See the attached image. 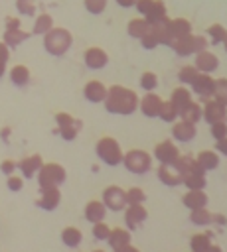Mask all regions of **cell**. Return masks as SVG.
I'll return each mask as SVG.
<instances>
[{
  "label": "cell",
  "instance_id": "cell-34",
  "mask_svg": "<svg viewBox=\"0 0 227 252\" xmlns=\"http://www.w3.org/2000/svg\"><path fill=\"white\" fill-rule=\"evenodd\" d=\"M170 100L178 106V110L180 108H184L188 102H191V91L188 89V87H176L174 91H172V94H170Z\"/></svg>",
  "mask_w": 227,
  "mask_h": 252
},
{
  "label": "cell",
  "instance_id": "cell-28",
  "mask_svg": "<svg viewBox=\"0 0 227 252\" xmlns=\"http://www.w3.org/2000/svg\"><path fill=\"white\" fill-rule=\"evenodd\" d=\"M8 77L14 87H26L30 83V69L24 63H18L8 71Z\"/></svg>",
  "mask_w": 227,
  "mask_h": 252
},
{
  "label": "cell",
  "instance_id": "cell-23",
  "mask_svg": "<svg viewBox=\"0 0 227 252\" xmlns=\"http://www.w3.org/2000/svg\"><path fill=\"white\" fill-rule=\"evenodd\" d=\"M172 49L178 57H189L195 55V45H193V33L186 35V37H178L172 43Z\"/></svg>",
  "mask_w": 227,
  "mask_h": 252
},
{
  "label": "cell",
  "instance_id": "cell-39",
  "mask_svg": "<svg viewBox=\"0 0 227 252\" xmlns=\"http://www.w3.org/2000/svg\"><path fill=\"white\" fill-rule=\"evenodd\" d=\"M168 16V10H166V4L162 2V0H154V4H152V10L148 12V16L144 18L148 24H156V22H160V20H164Z\"/></svg>",
  "mask_w": 227,
  "mask_h": 252
},
{
  "label": "cell",
  "instance_id": "cell-9",
  "mask_svg": "<svg viewBox=\"0 0 227 252\" xmlns=\"http://www.w3.org/2000/svg\"><path fill=\"white\" fill-rule=\"evenodd\" d=\"M201 118L207 124H215V122L227 120V106L221 104V102H217L215 98H209L201 106Z\"/></svg>",
  "mask_w": 227,
  "mask_h": 252
},
{
  "label": "cell",
  "instance_id": "cell-15",
  "mask_svg": "<svg viewBox=\"0 0 227 252\" xmlns=\"http://www.w3.org/2000/svg\"><path fill=\"white\" fill-rule=\"evenodd\" d=\"M197 134V126L191 124V122H186V120H176L172 124V138L176 142H191Z\"/></svg>",
  "mask_w": 227,
  "mask_h": 252
},
{
  "label": "cell",
  "instance_id": "cell-10",
  "mask_svg": "<svg viewBox=\"0 0 227 252\" xmlns=\"http://www.w3.org/2000/svg\"><path fill=\"white\" fill-rule=\"evenodd\" d=\"M83 61H85V65H87L89 69L99 71V69L107 67V63H109V53H107L103 47L93 45V47H87V49H85Z\"/></svg>",
  "mask_w": 227,
  "mask_h": 252
},
{
  "label": "cell",
  "instance_id": "cell-11",
  "mask_svg": "<svg viewBox=\"0 0 227 252\" xmlns=\"http://www.w3.org/2000/svg\"><path fill=\"white\" fill-rule=\"evenodd\" d=\"M162 104H164V100L156 93H146L138 100V108H140V112L146 118H158L160 116V110H162Z\"/></svg>",
  "mask_w": 227,
  "mask_h": 252
},
{
  "label": "cell",
  "instance_id": "cell-43",
  "mask_svg": "<svg viewBox=\"0 0 227 252\" xmlns=\"http://www.w3.org/2000/svg\"><path fill=\"white\" fill-rule=\"evenodd\" d=\"M213 98L221 104L227 106V79L225 77H219L215 79V91H213Z\"/></svg>",
  "mask_w": 227,
  "mask_h": 252
},
{
  "label": "cell",
  "instance_id": "cell-45",
  "mask_svg": "<svg viewBox=\"0 0 227 252\" xmlns=\"http://www.w3.org/2000/svg\"><path fill=\"white\" fill-rule=\"evenodd\" d=\"M107 4H109V0H83L85 10L93 16H101L107 10Z\"/></svg>",
  "mask_w": 227,
  "mask_h": 252
},
{
  "label": "cell",
  "instance_id": "cell-2",
  "mask_svg": "<svg viewBox=\"0 0 227 252\" xmlns=\"http://www.w3.org/2000/svg\"><path fill=\"white\" fill-rule=\"evenodd\" d=\"M41 45H43V49H45L49 55L61 57V55H65V53L71 49V45H73V35H71V32H69L67 28L53 26L47 33L41 35Z\"/></svg>",
  "mask_w": 227,
  "mask_h": 252
},
{
  "label": "cell",
  "instance_id": "cell-22",
  "mask_svg": "<svg viewBox=\"0 0 227 252\" xmlns=\"http://www.w3.org/2000/svg\"><path fill=\"white\" fill-rule=\"evenodd\" d=\"M30 37V32H24L22 28H16V30H4L0 41L6 43L10 49H16L20 43H24L26 39Z\"/></svg>",
  "mask_w": 227,
  "mask_h": 252
},
{
  "label": "cell",
  "instance_id": "cell-24",
  "mask_svg": "<svg viewBox=\"0 0 227 252\" xmlns=\"http://www.w3.org/2000/svg\"><path fill=\"white\" fill-rule=\"evenodd\" d=\"M199 167L203 171H213L219 167V154L215 150H201L197 156H195Z\"/></svg>",
  "mask_w": 227,
  "mask_h": 252
},
{
  "label": "cell",
  "instance_id": "cell-61",
  "mask_svg": "<svg viewBox=\"0 0 227 252\" xmlns=\"http://www.w3.org/2000/svg\"><path fill=\"white\" fill-rule=\"evenodd\" d=\"M205 252H221V248H219L217 244H211V246H209V248H207Z\"/></svg>",
  "mask_w": 227,
  "mask_h": 252
},
{
  "label": "cell",
  "instance_id": "cell-37",
  "mask_svg": "<svg viewBox=\"0 0 227 252\" xmlns=\"http://www.w3.org/2000/svg\"><path fill=\"white\" fill-rule=\"evenodd\" d=\"M211 215H213V213H209L207 207L193 209V211H189V220H191V224H195V226H207V224H211Z\"/></svg>",
  "mask_w": 227,
  "mask_h": 252
},
{
  "label": "cell",
  "instance_id": "cell-5",
  "mask_svg": "<svg viewBox=\"0 0 227 252\" xmlns=\"http://www.w3.org/2000/svg\"><path fill=\"white\" fill-rule=\"evenodd\" d=\"M38 177V185L39 189H45V187H59L65 183L67 179V171L63 165L55 163V161H49V163H43L39 167V171L36 173Z\"/></svg>",
  "mask_w": 227,
  "mask_h": 252
},
{
  "label": "cell",
  "instance_id": "cell-50",
  "mask_svg": "<svg viewBox=\"0 0 227 252\" xmlns=\"http://www.w3.org/2000/svg\"><path fill=\"white\" fill-rule=\"evenodd\" d=\"M8 57H10V47L6 43L0 41V79L4 77L6 73V67H8Z\"/></svg>",
  "mask_w": 227,
  "mask_h": 252
},
{
  "label": "cell",
  "instance_id": "cell-41",
  "mask_svg": "<svg viewBox=\"0 0 227 252\" xmlns=\"http://www.w3.org/2000/svg\"><path fill=\"white\" fill-rule=\"evenodd\" d=\"M197 75H199V71H197L193 65H184V67L178 71V81H180L184 87H186V85L189 87Z\"/></svg>",
  "mask_w": 227,
  "mask_h": 252
},
{
  "label": "cell",
  "instance_id": "cell-4",
  "mask_svg": "<svg viewBox=\"0 0 227 252\" xmlns=\"http://www.w3.org/2000/svg\"><path fill=\"white\" fill-rule=\"evenodd\" d=\"M122 165L134 175H144L152 169V156L146 150H128L122 154Z\"/></svg>",
  "mask_w": 227,
  "mask_h": 252
},
{
  "label": "cell",
  "instance_id": "cell-36",
  "mask_svg": "<svg viewBox=\"0 0 227 252\" xmlns=\"http://www.w3.org/2000/svg\"><path fill=\"white\" fill-rule=\"evenodd\" d=\"M160 120H164V122H168V124H174L178 118H180V110H178V106L172 102V100H164V104H162V110H160V116H158Z\"/></svg>",
  "mask_w": 227,
  "mask_h": 252
},
{
  "label": "cell",
  "instance_id": "cell-42",
  "mask_svg": "<svg viewBox=\"0 0 227 252\" xmlns=\"http://www.w3.org/2000/svg\"><path fill=\"white\" fill-rule=\"evenodd\" d=\"M81 126H83V122H81V120H77V122H75V124H71V126L57 128V134H59L65 142H71V140H75V138H77V134L81 132Z\"/></svg>",
  "mask_w": 227,
  "mask_h": 252
},
{
  "label": "cell",
  "instance_id": "cell-7",
  "mask_svg": "<svg viewBox=\"0 0 227 252\" xmlns=\"http://www.w3.org/2000/svg\"><path fill=\"white\" fill-rule=\"evenodd\" d=\"M152 156H154L156 161L162 163V165H174L182 154H180L178 146H176L172 140H162V142H158V144L154 146Z\"/></svg>",
  "mask_w": 227,
  "mask_h": 252
},
{
  "label": "cell",
  "instance_id": "cell-14",
  "mask_svg": "<svg viewBox=\"0 0 227 252\" xmlns=\"http://www.w3.org/2000/svg\"><path fill=\"white\" fill-rule=\"evenodd\" d=\"M146 219H148V211L144 209V205H126V209H124V222H126L128 230L138 228Z\"/></svg>",
  "mask_w": 227,
  "mask_h": 252
},
{
  "label": "cell",
  "instance_id": "cell-33",
  "mask_svg": "<svg viewBox=\"0 0 227 252\" xmlns=\"http://www.w3.org/2000/svg\"><path fill=\"white\" fill-rule=\"evenodd\" d=\"M207 37H209V43L211 45H223V41L227 39V28L223 24H211L207 30H205Z\"/></svg>",
  "mask_w": 227,
  "mask_h": 252
},
{
  "label": "cell",
  "instance_id": "cell-47",
  "mask_svg": "<svg viewBox=\"0 0 227 252\" xmlns=\"http://www.w3.org/2000/svg\"><path fill=\"white\" fill-rule=\"evenodd\" d=\"M109 234H111V228H109L107 222L101 220V222H95V224H93V238H95V240H107Z\"/></svg>",
  "mask_w": 227,
  "mask_h": 252
},
{
  "label": "cell",
  "instance_id": "cell-64",
  "mask_svg": "<svg viewBox=\"0 0 227 252\" xmlns=\"http://www.w3.org/2000/svg\"><path fill=\"white\" fill-rule=\"evenodd\" d=\"M93 252H105V250H93Z\"/></svg>",
  "mask_w": 227,
  "mask_h": 252
},
{
  "label": "cell",
  "instance_id": "cell-48",
  "mask_svg": "<svg viewBox=\"0 0 227 252\" xmlns=\"http://www.w3.org/2000/svg\"><path fill=\"white\" fill-rule=\"evenodd\" d=\"M209 132L213 136V140H219V138H225L227 136V120H221V122H215V124H209Z\"/></svg>",
  "mask_w": 227,
  "mask_h": 252
},
{
  "label": "cell",
  "instance_id": "cell-6",
  "mask_svg": "<svg viewBox=\"0 0 227 252\" xmlns=\"http://www.w3.org/2000/svg\"><path fill=\"white\" fill-rule=\"evenodd\" d=\"M101 201L107 207V211L120 213V211L126 209V191L122 187H118V185H109V187L103 189Z\"/></svg>",
  "mask_w": 227,
  "mask_h": 252
},
{
  "label": "cell",
  "instance_id": "cell-62",
  "mask_svg": "<svg viewBox=\"0 0 227 252\" xmlns=\"http://www.w3.org/2000/svg\"><path fill=\"white\" fill-rule=\"evenodd\" d=\"M8 134H10V128H4L2 130V138H8Z\"/></svg>",
  "mask_w": 227,
  "mask_h": 252
},
{
  "label": "cell",
  "instance_id": "cell-35",
  "mask_svg": "<svg viewBox=\"0 0 227 252\" xmlns=\"http://www.w3.org/2000/svg\"><path fill=\"white\" fill-rule=\"evenodd\" d=\"M211 246V232H197L189 238V248L191 252H205Z\"/></svg>",
  "mask_w": 227,
  "mask_h": 252
},
{
  "label": "cell",
  "instance_id": "cell-60",
  "mask_svg": "<svg viewBox=\"0 0 227 252\" xmlns=\"http://www.w3.org/2000/svg\"><path fill=\"white\" fill-rule=\"evenodd\" d=\"M134 2H136V0H116V4H118V6H122V8H132V6H134Z\"/></svg>",
  "mask_w": 227,
  "mask_h": 252
},
{
  "label": "cell",
  "instance_id": "cell-32",
  "mask_svg": "<svg viewBox=\"0 0 227 252\" xmlns=\"http://www.w3.org/2000/svg\"><path fill=\"white\" fill-rule=\"evenodd\" d=\"M170 26H172L174 39H178V37H186V35L193 33L191 22H189V20H186V18H174V20L170 22Z\"/></svg>",
  "mask_w": 227,
  "mask_h": 252
},
{
  "label": "cell",
  "instance_id": "cell-16",
  "mask_svg": "<svg viewBox=\"0 0 227 252\" xmlns=\"http://www.w3.org/2000/svg\"><path fill=\"white\" fill-rule=\"evenodd\" d=\"M39 199H38V207L43 209V211H55L59 201H61V191L59 187H45V189H39Z\"/></svg>",
  "mask_w": 227,
  "mask_h": 252
},
{
  "label": "cell",
  "instance_id": "cell-58",
  "mask_svg": "<svg viewBox=\"0 0 227 252\" xmlns=\"http://www.w3.org/2000/svg\"><path fill=\"white\" fill-rule=\"evenodd\" d=\"M211 222L225 226V224H227V217H225V215H219V213H215V215H211Z\"/></svg>",
  "mask_w": 227,
  "mask_h": 252
},
{
  "label": "cell",
  "instance_id": "cell-17",
  "mask_svg": "<svg viewBox=\"0 0 227 252\" xmlns=\"http://www.w3.org/2000/svg\"><path fill=\"white\" fill-rule=\"evenodd\" d=\"M41 165H43V159H41V156H39V154L26 156V158H22V159L18 161V169H20L22 177H26V179L36 177V173L39 171V167H41Z\"/></svg>",
  "mask_w": 227,
  "mask_h": 252
},
{
  "label": "cell",
  "instance_id": "cell-38",
  "mask_svg": "<svg viewBox=\"0 0 227 252\" xmlns=\"http://www.w3.org/2000/svg\"><path fill=\"white\" fill-rule=\"evenodd\" d=\"M182 185H186L188 189H205L207 185L205 173H188L182 177Z\"/></svg>",
  "mask_w": 227,
  "mask_h": 252
},
{
  "label": "cell",
  "instance_id": "cell-55",
  "mask_svg": "<svg viewBox=\"0 0 227 252\" xmlns=\"http://www.w3.org/2000/svg\"><path fill=\"white\" fill-rule=\"evenodd\" d=\"M16 169H18V161H14V159H4V161L0 163V171H2L6 177L12 175Z\"/></svg>",
  "mask_w": 227,
  "mask_h": 252
},
{
  "label": "cell",
  "instance_id": "cell-31",
  "mask_svg": "<svg viewBox=\"0 0 227 252\" xmlns=\"http://www.w3.org/2000/svg\"><path fill=\"white\" fill-rule=\"evenodd\" d=\"M61 240H63L65 246L77 248V246L81 244V240H83V232H81L77 226H65V228L61 230Z\"/></svg>",
  "mask_w": 227,
  "mask_h": 252
},
{
  "label": "cell",
  "instance_id": "cell-19",
  "mask_svg": "<svg viewBox=\"0 0 227 252\" xmlns=\"http://www.w3.org/2000/svg\"><path fill=\"white\" fill-rule=\"evenodd\" d=\"M207 201H209V197H207V193L203 189H188V193L182 197V205L186 209H189V211L207 207Z\"/></svg>",
  "mask_w": 227,
  "mask_h": 252
},
{
  "label": "cell",
  "instance_id": "cell-13",
  "mask_svg": "<svg viewBox=\"0 0 227 252\" xmlns=\"http://www.w3.org/2000/svg\"><path fill=\"white\" fill-rule=\"evenodd\" d=\"M193 67H195L199 73H207V75H211L213 71L219 69V57H217L213 51H209V49L199 51V53H195Z\"/></svg>",
  "mask_w": 227,
  "mask_h": 252
},
{
  "label": "cell",
  "instance_id": "cell-44",
  "mask_svg": "<svg viewBox=\"0 0 227 252\" xmlns=\"http://www.w3.org/2000/svg\"><path fill=\"white\" fill-rule=\"evenodd\" d=\"M146 193L140 187H130L126 189V205H144Z\"/></svg>",
  "mask_w": 227,
  "mask_h": 252
},
{
  "label": "cell",
  "instance_id": "cell-46",
  "mask_svg": "<svg viewBox=\"0 0 227 252\" xmlns=\"http://www.w3.org/2000/svg\"><path fill=\"white\" fill-rule=\"evenodd\" d=\"M16 10L22 16H36V4H34V0H16Z\"/></svg>",
  "mask_w": 227,
  "mask_h": 252
},
{
  "label": "cell",
  "instance_id": "cell-12",
  "mask_svg": "<svg viewBox=\"0 0 227 252\" xmlns=\"http://www.w3.org/2000/svg\"><path fill=\"white\" fill-rule=\"evenodd\" d=\"M170 22H172V18L166 16L164 20H160V22H156V24H150L152 35L158 39L160 45H168V47H172V43H174V33H172Z\"/></svg>",
  "mask_w": 227,
  "mask_h": 252
},
{
  "label": "cell",
  "instance_id": "cell-49",
  "mask_svg": "<svg viewBox=\"0 0 227 252\" xmlns=\"http://www.w3.org/2000/svg\"><path fill=\"white\" fill-rule=\"evenodd\" d=\"M6 185H8V189H10V191L18 193V191H22V187H24V177H20V175L12 173V175H8V177H6Z\"/></svg>",
  "mask_w": 227,
  "mask_h": 252
},
{
  "label": "cell",
  "instance_id": "cell-25",
  "mask_svg": "<svg viewBox=\"0 0 227 252\" xmlns=\"http://www.w3.org/2000/svg\"><path fill=\"white\" fill-rule=\"evenodd\" d=\"M174 165H176V169L180 171L182 177L188 175V173H205V171L199 167V163H197V159H195L193 156H180Z\"/></svg>",
  "mask_w": 227,
  "mask_h": 252
},
{
  "label": "cell",
  "instance_id": "cell-56",
  "mask_svg": "<svg viewBox=\"0 0 227 252\" xmlns=\"http://www.w3.org/2000/svg\"><path fill=\"white\" fill-rule=\"evenodd\" d=\"M213 150H215L217 154H221V156H227V136H225V138H219V140H215V146H213Z\"/></svg>",
  "mask_w": 227,
  "mask_h": 252
},
{
  "label": "cell",
  "instance_id": "cell-8",
  "mask_svg": "<svg viewBox=\"0 0 227 252\" xmlns=\"http://www.w3.org/2000/svg\"><path fill=\"white\" fill-rule=\"evenodd\" d=\"M189 89H191L193 94H197V98H199L201 102H205V100L213 98L215 79H213L211 75H207V73H199V75L193 79V83L189 85Z\"/></svg>",
  "mask_w": 227,
  "mask_h": 252
},
{
  "label": "cell",
  "instance_id": "cell-57",
  "mask_svg": "<svg viewBox=\"0 0 227 252\" xmlns=\"http://www.w3.org/2000/svg\"><path fill=\"white\" fill-rule=\"evenodd\" d=\"M4 26H6V30H16V28H20V18H16V16H6Z\"/></svg>",
  "mask_w": 227,
  "mask_h": 252
},
{
  "label": "cell",
  "instance_id": "cell-52",
  "mask_svg": "<svg viewBox=\"0 0 227 252\" xmlns=\"http://www.w3.org/2000/svg\"><path fill=\"white\" fill-rule=\"evenodd\" d=\"M77 120L69 114V112H57L55 114V124H57V128H63V126H71V124H75Z\"/></svg>",
  "mask_w": 227,
  "mask_h": 252
},
{
  "label": "cell",
  "instance_id": "cell-51",
  "mask_svg": "<svg viewBox=\"0 0 227 252\" xmlns=\"http://www.w3.org/2000/svg\"><path fill=\"white\" fill-rule=\"evenodd\" d=\"M152 4H154V0H136L132 8H136V12H138V16H142V18H146V16H148V12L152 10Z\"/></svg>",
  "mask_w": 227,
  "mask_h": 252
},
{
  "label": "cell",
  "instance_id": "cell-20",
  "mask_svg": "<svg viewBox=\"0 0 227 252\" xmlns=\"http://www.w3.org/2000/svg\"><path fill=\"white\" fill-rule=\"evenodd\" d=\"M156 175H158V179L164 183V185H168V187H176V185H182V175H180V171L176 169V165H158V169H156Z\"/></svg>",
  "mask_w": 227,
  "mask_h": 252
},
{
  "label": "cell",
  "instance_id": "cell-18",
  "mask_svg": "<svg viewBox=\"0 0 227 252\" xmlns=\"http://www.w3.org/2000/svg\"><path fill=\"white\" fill-rule=\"evenodd\" d=\"M83 96H85V100H89L93 104H101L105 100V96H107V87L101 81L93 79L83 87Z\"/></svg>",
  "mask_w": 227,
  "mask_h": 252
},
{
  "label": "cell",
  "instance_id": "cell-21",
  "mask_svg": "<svg viewBox=\"0 0 227 252\" xmlns=\"http://www.w3.org/2000/svg\"><path fill=\"white\" fill-rule=\"evenodd\" d=\"M105 217H107V207L103 205V201L93 199V201H89V203L85 205V219H87L91 224L105 220Z\"/></svg>",
  "mask_w": 227,
  "mask_h": 252
},
{
  "label": "cell",
  "instance_id": "cell-3",
  "mask_svg": "<svg viewBox=\"0 0 227 252\" xmlns=\"http://www.w3.org/2000/svg\"><path fill=\"white\" fill-rule=\"evenodd\" d=\"M95 154H97V158L105 165L114 167V165H120L122 163V148L116 142V138H113V136L99 138L97 144H95Z\"/></svg>",
  "mask_w": 227,
  "mask_h": 252
},
{
  "label": "cell",
  "instance_id": "cell-29",
  "mask_svg": "<svg viewBox=\"0 0 227 252\" xmlns=\"http://www.w3.org/2000/svg\"><path fill=\"white\" fill-rule=\"evenodd\" d=\"M180 120H186V122H191V124H197L201 120V104L199 102H188L184 108H180Z\"/></svg>",
  "mask_w": 227,
  "mask_h": 252
},
{
  "label": "cell",
  "instance_id": "cell-63",
  "mask_svg": "<svg viewBox=\"0 0 227 252\" xmlns=\"http://www.w3.org/2000/svg\"><path fill=\"white\" fill-rule=\"evenodd\" d=\"M223 47H225V51H227V39H225V41H223Z\"/></svg>",
  "mask_w": 227,
  "mask_h": 252
},
{
  "label": "cell",
  "instance_id": "cell-30",
  "mask_svg": "<svg viewBox=\"0 0 227 252\" xmlns=\"http://www.w3.org/2000/svg\"><path fill=\"white\" fill-rule=\"evenodd\" d=\"M51 28H53V16L47 14V12H43V14H38V16H36L32 33H34V35H43V33H47Z\"/></svg>",
  "mask_w": 227,
  "mask_h": 252
},
{
  "label": "cell",
  "instance_id": "cell-40",
  "mask_svg": "<svg viewBox=\"0 0 227 252\" xmlns=\"http://www.w3.org/2000/svg\"><path fill=\"white\" fill-rule=\"evenodd\" d=\"M138 83H140V89H142L144 93H154V91L158 89V75L152 73V71H144V73L140 75Z\"/></svg>",
  "mask_w": 227,
  "mask_h": 252
},
{
  "label": "cell",
  "instance_id": "cell-26",
  "mask_svg": "<svg viewBox=\"0 0 227 252\" xmlns=\"http://www.w3.org/2000/svg\"><path fill=\"white\" fill-rule=\"evenodd\" d=\"M130 238L132 236H130L128 228H111V234H109L107 242H109V246L113 250H118V248H122L126 244H130Z\"/></svg>",
  "mask_w": 227,
  "mask_h": 252
},
{
  "label": "cell",
  "instance_id": "cell-27",
  "mask_svg": "<svg viewBox=\"0 0 227 252\" xmlns=\"http://www.w3.org/2000/svg\"><path fill=\"white\" fill-rule=\"evenodd\" d=\"M148 32H150V24H148V22H146L142 16L132 18V20L126 24V33H128L130 37H134V39L144 37Z\"/></svg>",
  "mask_w": 227,
  "mask_h": 252
},
{
  "label": "cell",
  "instance_id": "cell-54",
  "mask_svg": "<svg viewBox=\"0 0 227 252\" xmlns=\"http://www.w3.org/2000/svg\"><path fill=\"white\" fill-rule=\"evenodd\" d=\"M193 45H195V53L205 51V49H209V39H207L205 35H197V33H193Z\"/></svg>",
  "mask_w": 227,
  "mask_h": 252
},
{
  "label": "cell",
  "instance_id": "cell-53",
  "mask_svg": "<svg viewBox=\"0 0 227 252\" xmlns=\"http://www.w3.org/2000/svg\"><path fill=\"white\" fill-rule=\"evenodd\" d=\"M140 45H142L144 49H156L160 43H158V39L152 35V32H148L144 37H140Z\"/></svg>",
  "mask_w": 227,
  "mask_h": 252
},
{
  "label": "cell",
  "instance_id": "cell-1",
  "mask_svg": "<svg viewBox=\"0 0 227 252\" xmlns=\"http://www.w3.org/2000/svg\"><path fill=\"white\" fill-rule=\"evenodd\" d=\"M138 100L140 96L122 85H113L107 89V96L103 100L105 110L111 114H120V116H130L138 110Z\"/></svg>",
  "mask_w": 227,
  "mask_h": 252
},
{
  "label": "cell",
  "instance_id": "cell-59",
  "mask_svg": "<svg viewBox=\"0 0 227 252\" xmlns=\"http://www.w3.org/2000/svg\"><path fill=\"white\" fill-rule=\"evenodd\" d=\"M113 252H140V250L136 246H132V244H126V246H122L118 250H113Z\"/></svg>",
  "mask_w": 227,
  "mask_h": 252
}]
</instances>
